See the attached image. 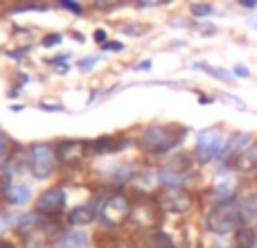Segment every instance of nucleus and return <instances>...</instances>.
Masks as SVG:
<instances>
[{
  "label": "nucleus",
  "instance_id": "obj_1",
  "mask_svg": "<svg viewBox=\"0 0 257 248\" xmlns=\"http://www.w3.org/2000/svg\"><path fill=\"white\" fill-rule=\"evenodd\" d=\"M187 136L185 127L176 124H149L138 136V149L147 156H165L174 151Z\"/></svg>",
  "mask_w": 257,
  "mask_h": 248
},
{
  "label": "nucleus",
  "instance_id": "obj_2",
  "mask_svg": "<svg viewBox=\"0 0 257 248\" xmlns=\"http://www.w3.org/2000/svg\"><path fill=\"white\" fill-rule=\"evenodd\" d=\"M97 221L104 228H117L131 217V199L124 192H111V194L97 196Z\"/></svg>",
  "mask_w": 257,
  "mask_h": 248
},
{
  "label": "nucleus",
  "instance_id": "obj_3",
  "mask_svg": "<svg viewBox=\"0 0 257 248\" xmlns=\"http://www.w3.org/2000/svg\"><path fill=\"white\" fill-rule=\"evenodd\" d=\"M239 223V201H217L205 214V228L212 235H228Z\"/></svg>",
  "mask_w": 257,
  "mask_h": 248
},
{
  "label": "nucleus",
  "instance_id": "obj_4",
  "mask_svg": "<svg viewBox=\"0 0 257 248\" xmlns=\"http://www.w3.org/2000/svg\"><path fill=\"white\" fill-rule=\"evenodd\" d=\"M57 149L50 142H34L27 151V167H30L32 176L39 178V181H45L50 178L54 172H57Z\"/></svg>",
  "mask_w": 257,
  "mask_h": 248
},
{
  "label": "nucleus",
  "instance_id": "obj_5",
  "mask_svg": "<svg viewBox=\"0 0 257 248\" xmlns=\"http://www.w3.org/2000/svg\"><path fill=\"white\" fill-rule=\"evenodd\" d=\"M223 145H226V138H223L221 129H203L196 136V160L201 165H208L212 160H219V154H221Z\"/></svg>",
  "mask_w": 257,
  "mask_h": 248
},
{
  "label": "nucleus",
  "instance_id": "obj_6",
  "mask_svg": "<svg viewBox=\"0 0 257 248\" xmlns=\"http://www.w3.org/2000/svg\"><path fill=\"white\" fill-rule=\"evenodd\" d=\"M158 208H163L165 212H174V214H183L192 208L194 203V194L187 187H163L156 196Z\"/></svg>",
  "mask_w": 257,
  "mask_h": 248
},
{
  "label": "nucleus",
  "instance_id": "obj_7",
  "mask_svg": "<svg viewBox=\"0 0 257 248\" xmlns=\"http://www.w3.org/2000/svg\"><path fill=\"white\" fill-rule=\"evenodd\" d=\"M88 147H90V142H86V140H59L54 145V149H57L59 163L66 165V167H77V165H81Z\"/></svg>",
  "mask_w": 257,
  "mask_h": 248
},
{
  "label": "nucleus",
  "instance_id": "obj_8",
  "mask_svg": "<svg viewBox=\"0 0 257 248\" xmlns=\"http://www.w3.org/2000/svg\"><path fill=\"white\" fill-rule=\"evenodd\" d=\"M66 203H68V196H66V190L63 187H50L45 190L43 194L36 199V210L45 217H59V214L66 210Z\"/></svg>",
  "mask_w": 257,
  "mask_h": 248
},
{
  "label": "nucleus",
  "instance_id": "obj_9",
  "mask_svg": "<svg viewBox=\"0 0 257 248\" xmlns=\"http://www.w3.org/2000/svg\"><path fill=\"white\" fill-rule=\"evenodd\" d=\"M128 145H131V138L126 136H99L97 140L90 142V151L97 156H111V154H120Z\"/></svg>",
  "mask_w": 257,
  "mask_h": 248
},
{
  "label": "nucleus",
  "instance_id": "obj_10",
  "mask_svg": "<svg viewBox=\"0 0 257 248\" xmlns=\"http://www.w3.org/2000/svg\"><path fill=\"white\" fill-rule=\"evenodd\" d=\"M3 196L12 205H25V203H30V201H32L34 192H32L30 183H25V181H5Z\"/></svg>",
  "mask_w": 257,
  "mask_h": 248
},
{
  "label": "nucleus",
  "instance_id": "obj_11",
  "mask_svg": "<svg viewBox=\"0 0 257 248\" xmlns=\"http://www.w3.org/2000/svg\"><path fill=\"white\" fill-rule=\"evenodd\" d=\"M93 221H97V201H90V203L77 205L75 210H70V212H68V226H70V228L90 226Z\"/></svg>",
  "mask_w": 257,
  "mask_h": 248
},
{
  "label": "nucleus",
  "instance_id": "obj_12",
  "mask_svg": "<svg viewBox=\"0 0 257 248\" xmlns=\"http://www.w3.org/2000/svg\"><path fill=\"white\" fill-rule=\"evenodd\" d=\"M54 244L57 248H90V235L84 230H77V228H70V230L59 232Z\"/></svg>",
  "mask_w": 257,
  "mask_h": 248
},
{
  "label": "nucleus",
  "instance_id": "obj_13",
  "mask_svg": "<svg viewBox=\"0 0 257 248\" xmlns=\"http://www.w3.org/2000/svg\"><path fill=\"white\" fill-rule=\"evenodd\" d=\"M194 181V172H174V169L160 167L158 183L163 187H187Z\"/></svg>",
  "mask_w": 257,
  "mask_h": 248
},
{
  "label": "nucleus",
  "instance_id": "obj_14",
  "mask_svg": "<svg viewBox=\"0 0 257 248\" xmlns=\"http://www.w3.org/2000/svg\"><path fill=\"white\" fill-rule=\"evenodd\" d=\"M230 167L241 174H248V172H253V169H257V140L250 142L239 156H235Z\"/></svg>",
  "mask_w": 257,
  "mask_h": 248
},
{
  "label": "nucleus",
  "instance_id": "obj_15",
  "mask_svg": "<svg viewBox=\"0 0 257 248\" xmlns=\"http://www.w3.org/2000/svg\"><path fill=\"white\" fill-rule=\"evenodd\" d=\"M239 223L241 226L257 223V194H248L239 201Z\"/></svg>",
  "mask_w": 257,
  "mask_h": 248
},
{
  "label": "nucleus",
  "instance_id": "obj_16",
  "mask_svg": "<svg viewBox=\"0 0 257 248\" xmlns=\"http://www.w3.org/2000/svg\"><path fill=\"white\" fill-rule=\"evenodd\" d=\"M257 246V232L253 226H241L235 232V239H232V248H255Z\"/></svg>",
  "mask_w": 257,
  "mask_h": 248
},
{
  "label": "nucleus",
  "instance_id": "obj_17",
  "mask_svg": "<svg viewBox=\"0 0 257 248\" xmlns=\"http://www.w3.org/2000/svg\"><path fill=\"white\" fill-rule=\"evenodd\" d=\"M212 192H214V199H217V201L237 199V187H235V183H232V181H219V183H214Z\"/></svg>",
  "mask_w": 257,
  "mask_h": 248
},
{
  "label": "nucleus",
  "instance_id": "obj_18",
  "mask_svg": "<svg viewBox=\"0 0 257 248\" xmlns=\"http://www.w3.org/2000/svg\"><path fill=\"white\" fill-rule=\"evenodd\" d=\"M194 68H196V70H203V72H208V75H212L214 79H221V81H226V84H232V81H235V77H232V72L223 70V68H214V66H210V63H194Z\"/></svg>",
  "mask_w": 257,
  "mask_h": 248
},
{
  "label": "nucleus",
  "instance_id": "obj_19",
  "mask_svg": "<svg viewBox=\"0 0 257 248\" xmlns=\"http://www.w3.org/2000/svg\"><path fill=\"white\" fill-rule=\"evenodd\" d=\"M145 248H174V241H172V237L165 235L163 230H156L147 237Z\"/></svg>",
  "mask_w": 257,
  "mask_h": 248
},
{
  "label": "nucleus",
  "instance_id": "obj_20",
  "mask_svg": "<svg viewBox=\"0 0 257 248\" xmlns=\"http://www.w3.org/2000/svg\"><path fill=\"white\" fill-rule=\"evenodd\" d=\"M192 14H194L196 18H205V16H212L214 9L210 7L208 3H196V5H192Z\"/></svg>",
  "mask_w": 257,
  "mask_h": 248
},
{
  "label": "nucleus",
  "instance_id": "obj_21",
  "mask_svg": "<svg viewBox=\"0 0 257 248\" xmlns=\"http://www.w3.org/2000/svg\"><path fill=\"white\" fill-rule=\"evenodd\" d=\"M12 226H16V217L9 212H0V237H3Z\"/></svg>",
  "mask_w": 257,
  "mask_h": 248
},
{
  "label": "nucleus",
  "instance_id": "obj_22",
  "mask_svg": "<svg viewBox=\"0 0 257 248\" xmlns=\"http://www.w3.org/2000/svg\"><path fill=\"white\" fill-rule=\"evenodd\" d=\"M9 147H12L9 136H7V133H0V163H3V160L12 154V149H9Z\"/></svg>",
  "mask_w": 257,
  "mask_h": 248
},
{
  "label": "nucleus",
  "instance_id": "obj_23",
  "mask_svg": "<svg viewBox=\"0 0 257 248\" xmlns=\"http://www.w3.org/2000/svg\"><path fill=\"white\" fill-rule=\"evenodd\" d=\"M99 59H102V57H84L81 61H77V68H79V70H84V72H88V70H93V68L97 66Z\"/></svg>",
  "mask_w": 257,
  "mask_h": 248
},
{
  "label": "nucleus",
  "instance_id": "obj_24",
  "mask_svg": "<svg viewBox=\"0 0 257 248\" xmlns=\"http://www.w3.org/2000/svg\"><path fill=\"white\" fill-rule=\"evenodd\" d=\"M219 99H221V102H226V104H230V106H237V108H241V111H244V108H246V104L241 102L239 97H232L230 93H219Z\"/></svg>",
  "mask_w": 257,
  "mask_h": 248
},
{
  "label": "nucleus",
  "instance_id": "obj_25",
  "mask_svg": "<svg viewBox=\"0 0 257 248\" xmlns=\"http://www.w3.org/2000/svg\"><path fill=\"white\" fill-rule=\"evenodd\" d=\"M59 3H61L66 9H70L72 14H77V16H81V14H84V7H81L77 0H59Z\"/></svg>",
  "mask_w": 257,
  "mask_h": 248
},
{
  "label": "nucleus",
  "instance_id": "obj_26",
  "mask_svg": "<svg viewBox=\"0 0 257 248\" xmlns=\"http://www.w3.org/2000/svg\"><path fill=\"white\" fill-rule=\"evenodd\" d=\"M63 41V36L61 34H48L43 39V48H54V45H59Z\"/></svg>",
  "mask_w": 257,
  "mask_h": 248
},
{
  "label": "nucleus",
  "instance_id": "obj_27",
  "mask_svg": "<svg viewBox=\"0 0 257 248\" xmlns=\"http://www.w3.org/2000/svg\"><path fill=\"white\" fill-rule=\"evenodd\" d=\"M232 75L239 77V79H246V77H248V68L246 66H235L232 68Z\"/></svg>",
  "mask_w": 257,
  "mask_h": 248
},
{
  "label": "nucleus",
  "instance_id": "obj_28",
  "mask_svg": "<svg viewBox=\"0 0 257 248\" xmlns=\"http://www.w3.org/2000/svg\"><path fill=\"white\" fill-rule=\"evenodd\" d=\"M102 48L104 50H111V52H120V50H124V45H122V43H104Z\"/></svg>",
  "mask_w": 257,
  "mask_h": 248
},
{
  "label": "nucleus",
  "instance_id": "obj_29",
  "mask_svg": "<svg viewBox=\"0 0 257 248\" xmlns=\"http://www.w3.org/2000/svg\"><path fill=\"white\" fill-rule=\"evenodd\" d=\"M93 3H95V7H113V5H115L117 3V0H93Z\"/></svg>",
  "mask_w": 257,
  "mask_h": 248
},
{
  "label": "nucleus",
  "instance_id": "obj_30",
  "mask_svg": "<svg viewBox=\"0 0 257 248\" xmlns=\"http://www.w3.org/2000/svg\"><path fill=\"white\" fill-rule=\"evenodd\" d=\"M93 39L97 41V43H102V45H104V41H106V32H104V30H97V32L93 34Z\"/></svg>",
  "mask_w": 257,
  "mask_h": 248
},
{
  "label": "nucleus",
  "instance_id": "obj_31",
  "mask_svg": "<svg viewBox=\"0 0 257 248\" xmlns=\"http://www.w3.org/2000/svg\"><path fill=\"white\" fill-rule=\"evenodd\" d=\"M41 108H45V111H63L61 104H41Z\"/></svg>",
  "mask_w": 257,
  "mask_h": 248
},
{
  "label": "nucleus",
  "instance_id": "obj_32",
  "mask_svg": "<svg viewBox=\"0 0 257 248\" xmlns=\"http://www.w3.org/2000/svg\"><path fill=\"white\" fill-rule=\"evenodd\" d=\"M68 59H70L68 54H59V57H52V59H50V63H66Z\"/></svg>",
  "mask_w": 257,
  "mask_h": 248
},
{
  "label": "nucleus",
  "instance_id": "obj_33",
  "mask_svg": "<svg viewBox=\"0 0 257 248\" xmlns=\"http://www.w3.org/2000/svg\"><path fill=\"white\" fill-rule=\"evenodd\" d=\"M239 5H241V7H246V9H255L257 7V0H239Z\"/></svg>",
  "mask_w": 257,
  "mask_h": 248
},
{
  "label": "nucleus",
  "instance_id": "obj_34",
  "mask_svg": "<svg viewBox=\"0 0 257 248\" xmlns=\"http://www.w3.org/2000/svg\"><path fill=\"white\" fill-rule=\"evenodd\" d=\"M149 68H151V59H147V61L138 63V66H136V70H149Z\"/></svg>",
  "mask_w": 257,
  "mask_h": 248
},
{
  "label": "nucleus",
  "instance_id": "obj_35",
  "mask_svg": "<svg viewBox=\"0 0 257 248\" xmlns=\"http://www.w3.org/2000/svg\"><path fill=\"white\" fill-rule=\"evenodd\" d=\"M140 5H149V7H156V5H160V3H165V0H138Z\"/></svg>",
  "mask_w": 257,
  "mask_h": 248
},
{
  "label": "nucleus",
  "instance_id": "obj_36",
  "mask_svg": "<svg viewBox=\"0 0 257 248\" xmlns=\"http://www.w3.org/2000/svg\"><path fill=\"white\" fill-rule=\"evenodd\" d=\"M246 23H248V27H250V30H255V32H257V14H255V16H250Z\"/></svg>",
  "mask_w": 257,
  "mask_h": 248
},
{
  "label": "nucleus",
  "instance_id": "obj_37",
  "mask_svg": "<svg viewBox=\"0 0 257 248\" xmlns=\"http://www.w3.org/2000/svg\"><path fill=\"white\" fill-rule=\"evenodd\" d=\"M0 248H16V246L9 244V241H3V244H0Z\"/></svg>",
  "mask_w": 257,
  "mask_h": 248
},
{
  "label": "nucleus",
  "instance_id": "obj_38",
  "mask_svg": "<svg viewBox=\"0 0 257 248\" xmlns=\"http://www.w3.org/2000/svg\"><path fill=\"white\" fill-rule=\"evenodd\" d=\"M255 248H257V246H255Z\"/></svg>",
  "mask_w": 257,
  "mask_h": 248
}]
</instances>
